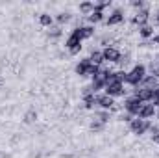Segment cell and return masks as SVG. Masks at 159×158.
I'll return each instance as SVG.
<instances>
[{
  "mask_svg": "<svg viewBox=\"0 0 159 158\" xmlns=\"http://www.w3.org/2000/svg\"><path fill=\"white\" fill-rule=\"evenodd\" d=\"M141 84H143V87H148V89H154V91L159 87V80L156 78L154 75H146Z\"/></svg>",
  "mask_w": 159,
  "mask_h": 158,
  "instance_id": "10",
  "label": "cell"
},
{
  "mask_svg": "<svg viewBox=\"0 0 159 158\" xmlns=\"http://www.w3.org/2000/svg\"><path fill=\"white\" fill-rule=\"evenodd\" d=\"M150 126H152V125H150L148 119H139L137 117V119H131V121H129V128H131V132H133V134H139V136L144 134Z\"/></svg>",
  "mask_w": 159,
  "mask_h": 158,
  "instance_id": "2",
  "label": "cell"
},
{
  "mask_svg": "<svg viewBox=\"0 0 159 158\" xmlns=\"http://www.w3.org/2000/svg\"><path fill=\"white\" fill-rule=\"evenodd\" d=\"M89 62L100 67V63L104 62V56H102V52H100V50H93V52H91V56H89Z\"/></svg>",
  "mask_w": 159,
  "mask_h": 158,
  "instance_id": "14",
  "label": "cell"
},
{
  "mask_svg": "<svg viewBox=\"0 0 159 158\" xmlns=\"http://www.w3.org/2000/svg\"><path fill=\"white\" fill-rule=\"evenodd\" d=\"M65 47L70 50V54H78L80 48H81V37H80L78 30H74L70 36H69V39H67V43H65Z\"/></svg>",
  "mask_w": 159,
  "mask_h": 158,
  "instance_id": "3",
  "label": "cell"
},
{
  "mask_svg": "<svg viewBox=\"0 0 159 158\" xmlns=\"http://www.w3.org/2000/svg\"><path fill=\"white\" fill-rule=\"evenodd\" d=\"M59 34H61L59 26H50V28H48V36H54V37H57Z\"/></svg>",
  "mask_w": 159,
  "mask_h": 158,
  "instance_id": "24",
  "label": "cell"
},
{
  "mask_svg": "<svg viewBox=\"0 0 159 158\" xmlns=\"http://www.w3.org/2000/svg\"><path fill=\"white\" fill-rule=\"evenodd\" d=\"M83 104H85V108H94V106H98V95H96V93L85 95V97H83Z\"/></svg>",
  "mask_w": 159,
  "mask_h": 158,
  "instance_id": "12",
  "label": "cell"
},
{
  "mask_svg": "<svg viewBox=\"0 0 159 158\" xmlns=\"http://www.w3.org/2000/svg\"><path fill=\"white\" fill-rule=\"evenodd\" d=\"M154 43H156V45H159V36H154Z\"/></svg>",
  "mask_w": 159,
  "mask_h": 158,
  "instance_id": "29",
  "label": "cell"
},
{
  "mask_svg": "<svg viewBox=\"0 0 159 158\" xmlns=\"http://www.w3.org/2000/svg\"><path fill=\"white\" fill-rule=\"evenodd\" d=\"M80 11L85 13V15H91L94 11V4L93 2H83V4H80Z\"/></svg>",
  "mask_w": 159,
  "mask_h": 158,
  "instance_id": "18",
  "label": "cell"
},
{
  "mask_svg": "<svg viewBox=\"0 0 159 158\" xmlns=\"http://www.w3.org/2000/svg\"><path fill=\"white\" fill-rule=\"evenodd\" d=\"M154 114H156V106L154 104H143L141 110H139V114H137V117L139 119H150V117H154Z\"/></svg>",
  "mask_w": 159,
  "mask_h": 158,
  "instance_id": "8",
  "label": "cell"
},
{
  "mask_svg": "<svg viewBox=\"0 0 159 158\" xmlns=\"http://www.w3.org/2000/svg\"><path fill=\"white\" fill-rule=\"evenodd\" d=\"M144 102H141L135 95L133 97H129V99H126V102H124V108H126V112L133 117V116H137L139 114V110H141V106H143Z\"/></svg>",
  "mask_w": 159,
  "mask_h": 158,
  "instance_id": "4",
  "label": "cell"
},
{
  "mask_svg": "<svg viewBox=\"0 0 159 158\" xmlns=\"http://www.w3.org/2000/svg\"><path fill=\"white\" fill-rule=\"evenodd\" d=\"M102 19H104V13H102V11H93V13L89 15V21H91V22H100Z\"/></svg>",
  "mask_w": 159,
  "mask_h": 158,
  "instance_id": "20",
  "label": "cell"
},
{
  "mask_svg": "<svg viewBox=\"0 0 159 158\" xmlns=\"http://www.w3.org/2000/svg\"><path fill=\"white\" fill-rule=\"evenodd\" d=\"M148 17H150V11H148V9H141V11H137V15L133 17V22H135V24H139V26L148 24V22H146V21H148Z\"/></svg>",
  "mask_w": 159,
  "mask_h": 158,
  "instance_id": "11",
  "label": "cell"
},
{
  "mask_svg": "<svg viewBox=\"0 0 159 158\" xmlns=\"http://www.w3.org/2000/svg\"><path fill=\"white\" fill-rule=\"evenodd\" d=\"M135 97L141 101V102H150L152 101V97H154V89H148V87H139V89H135Z\"/></svg>",
  "mask_w": 159,
  "mask_h": 158,
  "instance_id": "6",
  "label": "cell"
},
{
  "mask_svg": "<svg viewBox=\"0 0 159 158\" xmlns=\"http://www.w3.org/2000/svg\"><path fill=\"white\" fill-rule=\"evenodd\" d=\"M154 95H156V97H159V87L156 89V91H154Z\"/></svg>",
  "mask_w": 159,
  "mask_h": 158,
  "instance_id": "30",
  "label": "cell"
},
{
  "mask_svg": "<svg viewBox=\"0 0 159 158\" xmlns=\"http://www.w3.org/2000/svg\"><path fill=\"white\" fill-rule=\"evenodd\" d=\"M107 119H109V112H107V110H104V112H100V114H98V121L107 123Z\"/></svg>",
  "mask_w": 159,
  "mask_h": 158,
  "instance_id": "25",
  "label": "cell"
},
{
  "mask_svg": "<svg viewBox=\"0 0 159 158\" xmlns=\"http://www.w3.org/2000/svg\"><path fill=\"white\" fill-rule=\"evenodd\" d=\"M157 24H159V15H157Z\"/></svg>",
  "mask_w": 159,
  "mask_h": 158,
  "instance_id": "31",
  "label": "cell"
},
{
  "mask_svg": "<svg viewBox=\"0 0 159 158\" xmlns=\"http://www.w3.org/2000/svg\"><path fill=\"white\" fill-rule=\"evenodd\" d=\"M139 34L143 37H154V28L150 24H143V26H139Z\"/></svg>",
  "mask_w": 159,
  "mask_h": 158,
  "instance_id": "16",
  "label": "cell"
},
{
  "mask_svg": "<svg viewBox=\"0 0 159 158\" xmlns=\"http://www.w3.org/2000/svg\"><path fill=\"white\" fill-rule=\"evenodd\" d=\"M144 77H146V67H144V65H135L129 73H126L124 82L129 84V86H139Z\"/></svg>",
  "mask_w": 159,
  "mask_h": 158,
  "instance_id": "1",
  "label": "cell"
},
{
  "mask_svg": "<svg viewBox=\"0 0 159 158\" xmlns=\"http://www.w3.org/2000/svg\"><path fill=\"white\" fill-rule=\"evenodd\" d=\"M102 56H104L106 62H119L120 60V52L115 47H106V48L102 50Z\"/></svg>",
  "mask_w": 159,
  "mask_h": 158,
  "instance_id": "7",
  "label": "cell"
},
{
  "mask_svg": "<svg viewBox=\"0 0 159 158\" xmlns=\"http://www.w3.org/2000/svg\"><path fill=\"white\" fill-rule=\"evenodd\" d=\"M35 119H37V114H35L34 110H30V112H28V114L24 116V121H26V123H34Z\"/></svg>",
  "mask_w": 159,
  "mask_h": 158,
  "instance_id": "23",
  "label": "cell"
},
{
  "mask_svg": "<svg viewBox=\"0 0 159 158\" xmlns=\"http://www.w3.org/2000/svg\"><path fill=\"white\" fill-rule=\"evenodd\" d=\"M113 104H115V101H113V97H109V95H98V106L102 108V110H111L113 108Z\"/></svg>",
  "mask_w": 159,
  "mask_h": 158,
  "instance_id": "9",
  "label": "cell"
},
{
  "mask_svg": "<svg viewBox=\"0 0 159 158\" xmlns=\"http://www.w3.org/2000/svg\"><path fill=\"white\" fill-rule=\"evenodd\" d=\"M104 128V123L102 121H98V119H94L93 123H91V130H94V132H100Z\"/></svg>",
  "mask_w": 159,
  "mask_h": 158,
  "instance_id": "21",
  "label": "cell"
},
{
  "mask_svg": "<svg viewBox=\"0 0 159 158\" xmlns=\"http://www.w3.org/2000/svg\"><path fill=\"white\" fill-rule=\"evenodd\" d=\"M106 89V82L100 78H93V82H91V89H93V93H96V91H100V89Z\"/></svg>",
  "mask_w": 159,
  "mask_h": 158,
  "instance_id": "17",
  "label": "cell"
},
{
  "mask_svg": "<svg viewBox=\"0 0 159 158\" xmlns=\"http://www.w3.org/2000/svg\"><path fill=\"white\" fill-rule=\"evenodd\" d=\"M124 21V15H122V11L120 9H117V11H113L109 17H107V24H119V22H122Z\"/></svg>",
  "mask_w": 159,
  "mask_h": 158,
  "instance_id": "13",
  "label": "cell"
},
{
  "mask_svg": "<svg viewBox=\"0 0 159 158\" xmlns=\"http://www.w3.org/2000/svg\"><path fill=\"white\" fill-rule=\"evenodd\" d=\"M150 71H152V75L159 80V62H152V63H150Z\"/></svg>",
  "mask_w": 159,
  "mask_h": 158,
  "instance_id": "22",
  "label": "cell"
},
{
  "mask_svg": "<svg viewBox=\"0 0 159 158\" xmlns=\"http://www.w3.org/2000/svg\"><path fill=\"white\" fill-rule=\"evenodd\" d=\"M57 21H59V22H67V21H70V15H69V13H59V15H57Z\"/></svg>",
  "mask_w": 159,
  "mask_h": 158,
  "instance_id": "26",
  "label": "cell"
},
{
  "mask_svg": "<svg viewBox=\"0 0 159 158\" xmlns=\"http://www.w3.org/2000/svg\"><path fill=\"white\" fill-rule=\"evenodd\" d=\"M124 84L122 82H113V84H107L106 86V95L109 97H119V95H124Z\"/></svg>",
  "mask_w": 159,
  "mask_h": 158,
  "instance_id": "5",
  "label": "cell"
},
{
  "mask_svg": "<svg viewBox=\"0 0 159 158\" xmlns=\"http://www.w3.org/2000/svg\"><path fill=\"white\" fill-rule=\"evenodd\" d=\"M80 34V37L81 39H87V37H91L93 34H94V28L93 26H81V28H76Z\"/></svg>",
  "mask_w": 159,
  "mask_h": 158,
  "instance_id": "15",
  "label": "cell"
},
{
  "mask_svg": "<svg viewBox=\"0 0 159 158\" xmlns=\"http://www.w3.org/2000/svg\"><path fill=\"white\" fill-rule=\"evenodd\" d=\"M143 6H144V4H143L141 0H139V2H133V7H143Z\"/></svg>",
  "mask_w": 159,
  "mask_h": 158,
  "instance_id": "28",
  "label": "cell"
},
{
  "mask_svg": "<svg viewBox=\"0 0 159 158\" xmlns=\"http://www.w3.org/2000/svg\"><path fill=\"white\" fill-rule=\"evenodd\" d=\"M52 21H54V19H52V15H48V13H41L39 22L43 24V26H48V28H50V26H52Z\"/></svg>",
  "mask_w": 159,
  "mask_h": 158,
  "instance_id": "19",
  "label": "cell"
},
{
  "mask_svg": "<svg viewBox=\"0 0 159 158\" xmlns=\"http://www.w3.org/2000/svg\"><path fill=\"white\" fill-rule=\"evenodd\" d=\"M152 141L159 143V132H157V134H152Z\"/></svg>",
  "mask_w": 159,
  "mask_h": 158,
  "instance_id": "27",
  "label": "cell"
}]
</instances>
